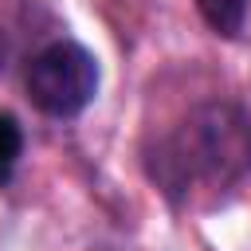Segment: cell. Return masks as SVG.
<instances>
[{
    "label": "cell",
    "instance_id": "cell-1",
    "mask_svg": "<svg viewBox=\"0 0 251 251\" xmlns=\"http://www.w3.org/2000/svg\"><path fill=\"white\" fill-rule=\"evenodd\" d=\"M149 180L176 208L200 212L235 196L251 180V118L243 106L212 98L180 114L145 153Z\"/></svg>",
    "mask_w": 251,
    "mask_h": 251
},
{
    "label": "cell",
    "instance_id": "cell-2",
    "mask_svg": "<svg viewBox=\"0 0 251 251\" xmlns=\"http://www.w3.org/2000/svg\"><path fill=\"white\" fill-rule=\"evenodd\" d=\"M27 98L47 118H78L98 98V59L75 39H51L27 63Z\"/></svg>",
    "mask_w": 251,
    "mask_h": 251
},
{
    "label": "cell",
    "instance_id": "cell-4",
    "mask_svg": "<svg viewBox=\"0 0 251 251\" xmlns=\"http://www.w3.org/2000/svg\"><path fill=\"white\" fill-rule=\"evenodd\" d=\"M20 153H24V129L8 110H0V180L16 169Z\"/></svg>",
    "mask_w": 251,
    "mask_h": 251
},
{
    "label": "cell",
    "instance_id": "cell-3",
    "mask_svg": "<svg viewBox=\"0 0 251 251\" xmlns=\"http://www.w3.org/2000/svg\"><path fill=\"white\" fill-rule=\"evenodd\" d=\"M196 12L216 35L239 39L247 27V16H251V0H196Z\"/></svg>",
    "mask_w": 251,
    "mask_h": 251
}]
</instances>
